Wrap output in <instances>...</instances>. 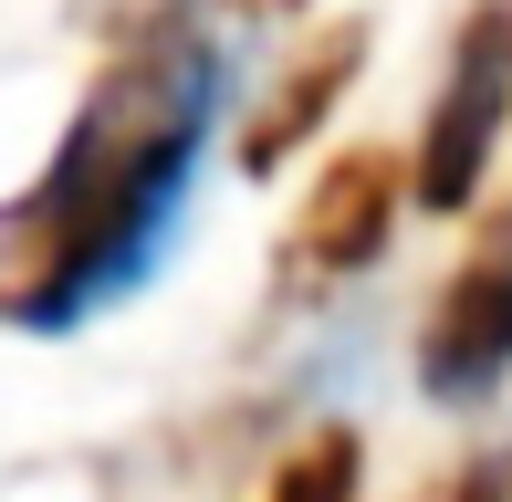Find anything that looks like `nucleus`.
Here are the masks:
<instances>
[{"mask_svg": "<svg viewBox=\"0 0 512 502\" xmlns=\"http://www.w3.org/2000/svg\"><path fill=\"white\" fill-rule=\"evenodd\" d=\"M209 105H220V63L209 53H168V63H126V74L95 95V116L74 126L63 168L42 178L32 210L63 220L53 241V272L21 314L42 335H63L74 314L115 304L157 272L178 210H189V178H199V136H209Z\"/></svg>", "mask_w": 512, "mask_h": 502, "instance_id": "nucleus-1", "label": "nucleus"}, {"mask_svg": "<svg viewBox=\"0 0 512 502\" xmlns=\"http://www.w3.org/2000/svg\"><path fill=\"white\" fill-rule=\"evenodd\" d=\"M502 377H512V231H492L450 272L429 335H418V387L439 408H481Z\"/></svg>", "mask_w": 512, "mask_h": 502, "instance_id": "nucleus-3", "label": "nucleus"}, {"mask_svg": "<svg viewBox=\"0 0 512 502\" xmlns=\"http://www.w3.org/2000/svg\"><path fill=\"white\" fill-rule=\"evenodd\" d=\"M345 482H356V440H314L304 461L283 471V492H293V502H345Z\"/></svg>", "mask_w": 512, "mask_h": 502, "instance_id": "nucleus-4", "label": "nucleus"}, {"mask_svg": "<svg viewBox=\"0 0 512 502\" xmlns=\"http://www.w3.org/2000/svg\"><path fill=\"white\" fill-rule=\"evenodd\" d=\"M502 116H512V0L471 11V32H460V53H450L439 116L418 136V210H460V199L481 189V168H492V147H502Z\"/></svg>", "mask_w": 512, "mask_h": 502, "instance_id": "nucleus-2", "label": "nucleus"}]
</instances>
